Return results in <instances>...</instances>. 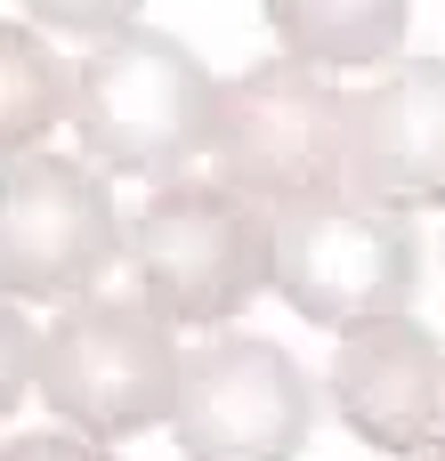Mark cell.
<instances>
[{"mask_svg": "<svg viewBox=\"0 0 445 461\" xmlns=\"http://www.w3.org/2000/svg\"><path fill=\"white\" fill-rule=\"evenodd\" d=\"M341 194L397 219L445 211V57H405L365 97H349Z\"/></svg>", "mask_w": 445, "mask_h": 461, "instance_id": "obj_8", "label": "cell"}, {"mask_svg": "<svg viewBox=\"0 0 445 461\" xmlns=\"http://www.w3.org/2000/svg\"><path fill=\"white\" fill-rule=\"evenodd\" d=\"M316 429V381L259 332H211L178 357L170 438L186 461H300Z\"/></svg>", "mask_w": 445, "mask_h": 461, "instance_id": "obj_7", "label": "cell"}, {"mask_svg": "<svg viewBox=\"0 0 445 461\" xmlns=\"http://www.w3.org/2000/svg\"><path fill=\"white\" fill-rule=\"evenodd\" d=\"M146 0H24L32 24L49 32H73V41H105V32H130Z\"/></svg>", "mask_w": 445, "mask_h": 461, "instance_id": "obj_12", "label": "cell"}, {"mask_svg": "<svg viewBox=\"0 0 445 461\" xmlns=\"http://www.w3.org/2000/svg\"><path fill=\"white\" fill-rule=\"evenodd\" d=\"M341 138H349V97L316 65L268 57L219 89L211 170H219V186L251 194L276 219L292 203L341 194Z\"/></svg>", "mask_w": 445, "mask_h": 461, "instance_id": "obj_4", "label": "cell"}, {"mask_svg": "<svg viewBox=\"0 0 445 461\" xmlns=\"http://www.w3.org/2000/svg\"><path fill=\"white\" fill-rule=\"evenodd\" d=\"M122 259V211L97 162L8 154L0 162V300H89Z\"/></svg>", "mask_w": 445, "mask_h": 461, "instance_id": "obj_6", "label": "cell"}, {"mask_svg": "<svg viewBox=\"0 0 445 461\" xmlns=\"http://www.w3.org/2000/svg\"><path fill=\"white\" fill-rule=\"evenodd\" d=\"M284 57L316 65V73H349V65H389L413 32V0H259Z\"/></svg>", "mask_w": 445, "mask_h": 461, "instance_id": "obj_10", "label": "cell"}, {"mask_svg": "<svg viewBox=\"0 0 445 461\" xmlns=\"http://www.w3.org/2000/svg\"><path fill=\"white\" fill-rule=\"evenodd\" d=\"M211 122H219V81L178 32L130 24L89 41V57L73 65V130L97 170L170 186L211 154Z\"/></svg>", "mask_w": 445, "mask_h": 461, "instance_id": "obj_1", "label": "cell"}, {"mask_svg": "<svg viewBox=\"0 0 445 461\" xmlns=\"http://www.w3.org/2000/svg\"><path fill=\"white\" fill-rule=\"evenodd\" d=\"M292 300V316L324 324V332H357L373 316H405V300L422 292V235L397 211L324 194V203H292L276 211V284Z\"/></svg>", "mask_w": 445, "mask_h": 461, "instance_id": "obj_5", "label": "cell"}, {"mask_svg": "<svg viewBox=\"0 0 445 461\" xmlns=\"http://www.w3.org/2000/svg\"><path fill=\"white\" fill-rule=\"evenodd\" d=\"M122 259L170 332H219L276 284V219L219 178H170L122 227Z\"/></svg>", "mask_w": 445, "mask_h": 461, "instance_id": "obj_2", "label": "cell"}, {"mask_svg": "<svg viewBox=\"0 0 445 461\" xmlns=\"http://www.w3.org/2000/svg\"><path fill=\"white\" fill-rule=\"evenodd\" d=\"M57 122H73V65L32 24L0 16V162L41 154Z\"/></svg>", "mask_w": 445, "mask_h": 461, "instance_id": "obj_11", "label": "cell"}, {"mask_svg": "<svg viewBox=\"0 0 445 461\" xmlns=\"http://www.w3.org/2000/svg\"><path fill=\"white\" fill-rule=\"evenodd\" d=\"M32 365H41V332H32V316H24L16 300H0V421L24 405Z\"/></svg>", "mask_w": 445, "mask_h": 461, "instance_id": "obj_13", "label": "cell"}, {"mask_svg": "<svg viewBox=\"0 0 445 461\" xmlns=\"http://www.w3.org/2000/svg\"><path fill=\"white\" fill-rule=\"evenodd\" d=\"M332 413L357 429V446L373 454H422L445 438V340L405 308V316H373L357 332H341L332 357Z\"/></svg>", "mask_w": 445, "mask_h": 461, "instance_id": "obj_9", "label": "cell"}, {"mask_svg": "<svg viewBox=\"0 0 445 461\" xmlns=\"http://www.w3.org/2000/svg\"><path fill=\"white\" fill-rule=\"evenodd\" d=\"M405 461H445V438H430V446H422V454H405Z\"/></svg>", "mask_w": 445, "mask_h": 461, "instance_id": "obj_15", "label": "cell"}, {"mask_svg": "<svg viewBox=\"0 0 445 461\" xmlns=\"http://www.w3.org/2000/svg\"><path fill=\"white\" fill-rule=\"evenodd\" d=\"M32 389L49 397V413L73 438L122 446V438L170 421V397H178V332L146 300H65L57 324L41 332Z\"/></svg>", "mask_w": 445, "mask_h": 461, "instance_id": "obj_3", "label": "cell"}, {"mask_svg": "<svg viewBox=\"0 0 445 461\" xmlns=\"http://www.w3.org/2000/svg\"><path fill=\"white\" fill-rule=\"evenodd\" d=\"M0 461H114V446H89L73 429H32V438H8Z\"/></svg>", "mask_w": 445, "mask_h": 461, "instance_id": "obj_14", "label": "cell"}]
</instances>
